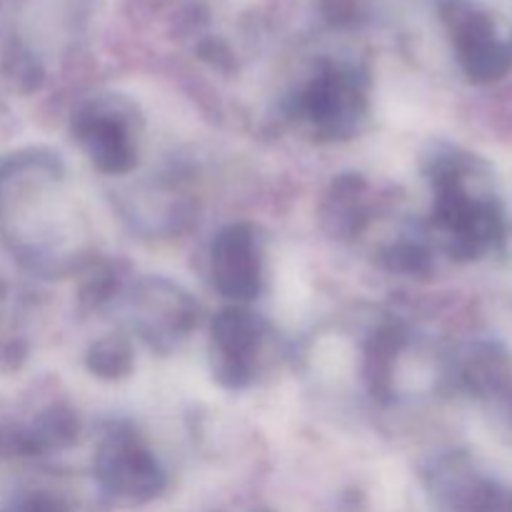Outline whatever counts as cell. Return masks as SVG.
Here are the masks:
<instances>
[{
  "mask_svg": "<svg viewBox=\"0 0 512 512\" xmlns=\"http://www.w3.org/2000/svg\"><path fill=\"white\" fill-rule=\"evenodd\" d=\"M435 225L458 260H478L505 238V218L485 165L473 155L448 153L433 163Z\"/></svg>",
  "mask_w": 512,
  "mask_h": 512,
  "instance_id": "1",
  "label": "cell"
},
{
  "mask_svg": "<svg viewBox=\"0 0 512 512\" xmlns=\"http://www.w3.org/2000/svg\"><path fill=\"white\" fill-rule=\"evenodd\" d=\"M95 470L105 493L125 503H145L155 498L165 485L158 460L125 425H118L110 430V435H105Z\"/></svg>",
  "mask_w": 512,
  "mask_h": 512,
  "instance_id": "2",
  "label": "cell"
},
{
  "mask_svg": "<svg viewBox=\"0 0 512 512\" xmlns=\"http://www.w3.org/2000/svg\"><path fill=\"white\" fill-rule=\"evenodd\" d=\"M133 118L128 108H113L105 103H90L78 110L73 133L98 170L108 175H125L135 165Z\"/></svg>",
  "mask_w": 512,
  "mask_h": 512,
  "instance_id": "3",
  "label": "cell"
},
{
  "mask_svg": "<svg viewBox=\"0 0 512 512\" xmlns=\"http://www.w3.org/2000/svg\"><path fill=\"white\" fill-rule=\"evenodd\" d=\"M135 325L153 348H170L193 330L198 305L168 280H143L133 298Z\"/></svg>",
  "mask_w": 512,
  "mask_h": 512,
  "instance_id": "4",
  "label": "cell"
},
{
  "mask_svg": "<svg viewBox=\"0 0 512 512\" xmlns=\"http://www.w3.org/2000/svg\"><path fill=\"white\" fill-rule=\"evenodd\" d=\"M265 323L243 308H228L213 320V373L228 388H243L255 375V355Z\"/></svg>",
  "mask_w": 512,
  "mask_h": 512,
  "instance_id": "5",
  "label": "cell"
},
{
  "mask_svg": "<svg viewBox=\"0 0 512 512\" xmlns=\"http://www.w3.org/2000/svg\"><path fill=\"white\" fill-rule=\"evenodd\" d=\"M215 288L235 303L253 300L260 293L263 270L255 233L248 225H230L213 243Z\"/></svg>",
  "mask_w": 512,
  "mask_h": 512,
  "instance_id": "6",
  "label": "cell"
},
{
  "mask_svg": "<svg viewBox=\"0 0 512 512\" xmlns=\"http://www.w3.org/2000/svg\"><path fill=\"white\" fill-rule=\"evenodd\" d=\"M295 113L303 115L318 133L328 138H345L363 118L365 100L350 78L325 75L300 95Z\"/></svg>",
  "mask_w": 512,
  "mask_h": 512,
  "instance_id": "7",
  "label": "cell"
},
{
  "mask_svg": "<svg viewBox=\"0 0 512 512\" xmlns=\"http://www.w3.org/2000/svg\"><path fill=\"white\" fill-rule=\"evenodd\" d=\"M435 498L443 512H512V488L483 478L463 460H450L438 470Z\"/></svg>",
  "mask_w": 512,
  "mask_h": 512,
  "instance_id": "8",
  "label": "cell"
},
{
  "mask_svg": "<svg viewBox=\"0 0 512 512\" xmlns=\"http://www.w3.org/2000/svg\"><path fill=\"white\" fill-rule=\"evenodd\" d=\"M88 368L105 380L123 378L133 368V350L123 338H105L90 350Z\"/></svg>",
  "mask_w": 512,
  "mask_h": 512,
  "instance_id": "9",
  "label": "cell"
}]
</instances>
